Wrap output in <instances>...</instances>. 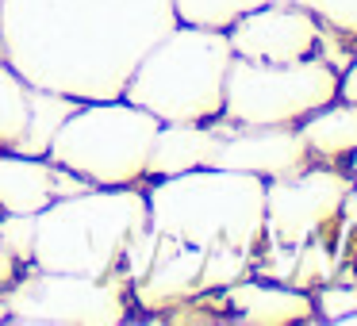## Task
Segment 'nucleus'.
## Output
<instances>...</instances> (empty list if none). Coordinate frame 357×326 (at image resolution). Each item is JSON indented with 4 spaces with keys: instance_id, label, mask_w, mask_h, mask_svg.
Listing matches in <instances>:
<instances>
[{
    "instance_id": "nucleus-1",
    "label": "nucleus",
    "mask_w": 357,
    "mask_h": 326,
    "mask_svg": "<svg viewBox=\"0 0 357 326\" xmlns=\"http://www.w3.org/2000/svg\"><path fill=\"white\" fill-rule=\"evenodd\" d=\"M265 234V177L188 169L146 192V234L127 265L123 292L139 307H173L246 280Z\"/></svg>"
},
{
    "instance_id": "nucleus-2",
    "label": "nucleus",
    "mask_w": 357,
    "mask_h": 326,
    "mask_svg": "<svg viewBox=\"0 0 357 326\" xmlns=\"http://www.w3.org/2000/svg\"><path fill=\"white\" fill-rule=\"evenodd\" d=\"M177 27L169 0H0L4 62L70 100H119L127 77Z\"/></svg>"
},
{
    "instance_id": "nucleus-3",
    "label": "nucleus",
    "mask_w": 357,
    "mask_h": 326,
    "mask_svg": "<svg viewBox=\"0 0 357 326\" xmlns=\"http://www.w3.org/2000/svg\"><path fill=\"white\" fill-rule=\"evenodd\" d=\"M146 234V192L135 185L85 188L31 215V261L47 272L96 277L123 288L135 246Z\"/></svg>"
},
{
    "instance_id": "nucleus-4",
    "label": "nucleus",
    "mask_w": 357,
    "mask_h": 326,
    "mask_svg": "<svg viewBox=\"0 0 357 326\" xmlns=\"http://www.w3.org/2000/svg\"><path fill=\"white\" fill-rule=\"evenodd\" d=\"M231 42L215 27L177 24L146 50L123 85V100L146 108L162 123H211L223 116V85Z\"/></svg>"
},
{
    "instance_id": "nucleus-5",
    "label": "nucleus",
    "mask_w": 357,
    "mask_h": 326,
    "mask_svg": "<svg viewBox=\"0 0 357 326\" xmlns=\"http://www.w3.org/2000/svg\"><path fill=\"white\" fill-rule=\"evenodd\" d=\"M162 119L131 100H85L58 123L47 157L93 188L146 180V162Z\"/></svg>"
},
{
    "instance_id": "nucleus-6",
    "label": "nucleus",
    "mask_w": 357,
    "mask_h": 326,
    "mask_svg": "<svg viewBox=\"0 0 357 326\" xmlns=\"http://www.w3.org/2000/svg\"><path fill=\"white\" fill-rule=\"evenodd\" d=\"M334 96H338V77L331 65L315 58L288 65L231 58L219 119L234 127H296Z\"/></svg>"
},
{
    "instance_id": "nucleus-7",
    "label": "nucleus",
    "mask_w": 357,
    "mask_h": 326,
    "mask_svg": "<svg viewBox=\"0 0 357 326\" xmlns=\"http://www.w3.org/2000/svg\"><path fill=\"white\" fill-rule=\"evenodd\" d=\"M127 292L112 280L47 272L24 265L20 280L0 300V323L27 326H116L127 323Z\"/></svg>"
},
{
    "instance_id": "nucleus-8",
    "label": "nucleus",
    "mask_w": 357,
    "mask_h": 326,
    "mask_svg": "<svg viewBox=\"0 0 357 326\" xmlns=\"http://www.w3.org/2000/svg\"><path fill=\"white\" fill-rule=\"evenodd\" d=\"M346 192L349 180L338 173H303V177L292 173L265 185V234L273 254H288V249L300 254L303 246H315L319 234L342 215ZM284 272L277 280H284Z\"/></svg>"
},
{
    "instance_id": "nucleus-9",
    "label": "nucleus",
    "mask_w": 357,
    "mask_h": 326,
    "mask_svg": "<svg viewBox=\"0 0 357 326\" xmlns=\"http://www.w3.org/2000/svg\"><path fill=\"white\" fill-rule=\"evenodd\" d=\"M234 58L246 62H265V65H288L311 58L319 47V24L311 12L292 8V4H273L265 0L261 8L238 16L227 27Z\"/></svg>"
},
{
    "instance_id": "nucleus-10",
    "label": "nucleus",
    "mask_w": 357,
    "mask_h": 326,
    "mask_svg": "<svg viewBox=\"0 0 357 326\" xmlns=\"http://www.w3.org/2000/svg\"><path fill=\"white\" fill-rule=\"evenodd\" d=\"M81 100L35 88L0 58V150L47 157L58 123L77 108Z\"/></svg>"
},
{
    "instance_id": "nucleus-11",
    "label": "nucleus",
    "mask_w": 357,
    "mask_h": 326,
    "mask_svg": "<svg viewBox=\"0 0 357 326\" xmlns=\"http://www.w3.org/2000/svg\"><path fill=\"white\" fill-rule=\"evenodd\" d=\"M307 162V142L296 127H227L211 154L215 169H238L254 177H292Z\"/></svg>"
},
{
    "instance_id": "nucleus-12",
    "label": "nucleus",
    "mask_w": 357,
    "mask_h": 326,
    "mask_svg": "<svg viewBox=\"0 0 357 326\" xmlns=\"http://www.w3.org/2000/svg\"><path fill=\"white\" fill-rule=\"evenodd\" d=\"M93 188L85 177L54 165L50 157H31L0 150V215H35L50 200L77 196Z\"/></svg>"
},
{
    "instance_id": "nucleus-13",
    "label": "nucleus",
    "mask_w": 357,
    "mask_h": 326,
    "mask_svg": "<svg viewBox=\"0 0 357 326\" xmlns=\"http://www.w3.org/2000/svg\"><path fill=\"white\" fill-rule=\"evenodd\" d=\"M219 134H223L219 119H211V123H162L154 134V146H150L146 177H177V173L211 165Z\"/></svg>"
},
{
    "instance_id": "nucleus-14",
    "label": "nucleus",
    "mask_w": 357,
    "mask_h": 326,
    "mask_svg": "<svg viewBox=\"0 0 357 326\" xmlns=\"http://www.w3.org/2000/svg\"><path fill=\"white\" fill-rule=\"evenodd\" d=\"M223 300L238 307L242 323H296L307 318L311 303L296 288H273V284H231L223 288Z\"/></svg>"
},
{
    "instance_id": "nucleus-15",
    "label": "nucleus",
    "mask_w": 357,
    "mask_h": 326,
    "mask_svg": "<svg viewBox=\"0 0 357 326\" xmlns=\"http://www.w3.org/2000/svg\"><path fill=\"white\" fill-rule=\"evenodd\" d=\"M300 134L311 154H323V157L354 154L357 150V104L354 100L323 104V108H315L311 116L300 119Z\"/></svg>"
},
{
    "instance_id": "nucleus-16",
    "label": "nucleus",
    "mask_w": 357,
    "mask_h": 326,
    "mask_svg": "<svg viewBox=\"0 0 357 326\" xmlns=\"http://www.w3.org/2000/svg\"><path fill=\"white\" fill-rule=\"evenodd\" d=\"M177 24H192V27H215L227 31L238 16L261 8L265 0H169Z\"/></svg>"
},
{
    "instance_id": "nucleus-17",
    "label": "nucleus",
    "mask_w": 357,
    "mask_h": 326,
    "mask_svg": "<svg viewBox=\"0 0 357 326\" xmlns=\"http://www.w3.org/2000/svg\"><path fill=\"white\" fill-rule=\"evenodd\" d=\"M273 4H292V8H303L311 16L331 20L342 31H357V0H273Z\"/></svg>"
},
{
    "instance_id": "nucleus-18",
    "label": "nucleus",
    "mask_w": 357,
    "mask_h": 326,
    "mask_svg": "<svg viewBox=\"0 0 357 326\" xmlns=\"http://www.w3.org/2000/svg\"><path fill=\"white\" fill-rule=\"evenodd\" d=\"M319 311L326 318H346V315H357V288H326L319 295Z\"/></svg>"
},
{
    "instance_id": "nucleus-19",
    "label": "nucleus",
    "mask_w": 357,
    "mask_h": 326,
    "mask_svg": "<svg viewBox=\"0 0 357 326\" xmlns=\"http://www.w3.org/2000/svg\"><path fill=\"white\" fill-rule=\"evenodd\" d=\"M20 272H24V265H20L8 249L0 246V300H4V292H8V288L20 280Z\"/></svg>"
},
{
    "instance_id": "nucleus-20",
    "label": "nucleus",
    "mask_w": 357,
    "mask_h": 326,
    "mask_svg": "<svg viewBox=\"0 0 357 326\" xmlns=\"http://www.w3.org/2000/svg\"><path fill=\"white\" fill-rule=\"evenodd\" d=\"M338 96H342V100H354L357 104V62H354V70L338 81Z\"/></svg>"
},
{
    "instance_id": "nucleus-21",
    "label": "nucleus",
    "mask_w": 357,
    "mask_h": 326,
    "mask_svg": "<svg viewBox=\"0 0 357 326\" xmlns=\"http://www.w3.org/2000/svg\"><path fill=\"white\" fill-rule=\"evenodd\" d=\"M354 173H357V150H354Z\"/></svg>"
}]
</instances>
